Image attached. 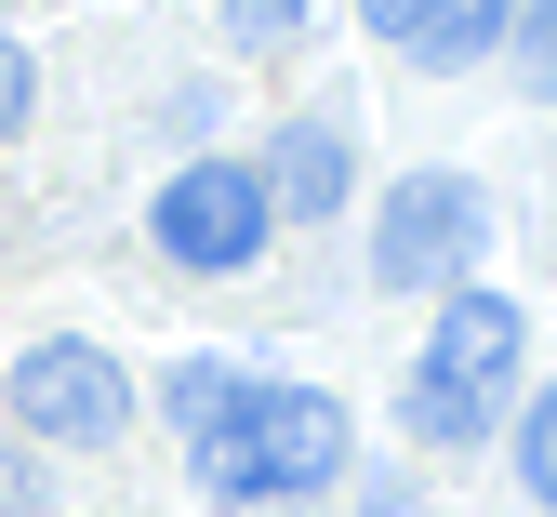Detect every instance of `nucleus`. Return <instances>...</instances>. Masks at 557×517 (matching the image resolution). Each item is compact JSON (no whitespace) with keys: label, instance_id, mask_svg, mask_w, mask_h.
<instances>
[{"label":"nucleus","instance_id":"obj_1","mask_svg":"<svg viewBox=\"0 0 557 517\" xmlns=\"http://www.w3.org/2000/svg\"><path fill=\"white\" fill-rule=\"evenodd\" d=\"M345 478V411L319 385H239L199 424V491L213 504H306Z\"/></svg>","mask_w":557,"mask_h":517},{"label":"nucleus","instance_id":"obj_2","mask_svg":"<svg viewBox=\"0 0 557 517\" xmlns=\"http://www.w3.org/2000/svg\"><path fill=\"white\" fill-rule=\"evenodd\" d=\"M505 385H518V306L505 292H451L438 306V332H425V358H411V438L425 452H465V438H492V411H505Z\"/></svg>","mask_w":557,"mask_h":517},{"label":"nucleus","instance_id":"obj_3","mask_svg":"<svg viewBox=\"0 0 557 517\" xmlns=\"http://www.w3.org/2000/svg\"><path fill=\"white\" fill-rule=\"evenodd\" d=\"M265 226H278V212H265V173H252V160H186V173L147 199V239H160L186 279H239V266L265 253Z\"/></svg>","mask_w":557,"mask_h":517},{"label":"nucleus","instance_id":"obj_4","mask_svg":"<svg viewBox=\"0 0 557 517\" xmlns=\"http://www.w3.org/2000/svg\"><path fill=\"white\" fill-rule=\"evenodd\" d=\"M478 253H492V199H478L465 173H411L385 199V226H372V279L385 292H465Z\"/></svg>","mask_w":557,"mask_h":517},{"label":"nucleus","instance_id":"obj_5","mask_svg":"<svg viewBox=\"0 0 557 517\" xmlns=\"http://www.w3.org/2000/svg\"><path fill=\"white\" fill-rule=\"evenodd\" d=\"M14 411L53 438V452H107V438L133 424V372H120L107 345L53 332V345H27V358H14Z\"/></svg>","mask_w":557,"mask_h":517},{"label":"nucleus","instance_id":"obj_6","mask_svg":"<svg viewBox=\"0 0 557 517\" xmlns=\"http://www.w3.org/2000/svg\"><path fill=\"white\" fill-rule=\"evenodd\" d=\"M265 212H345V133L332 120H293L265 146Z\"/></svg>","mask_w":557,"mask_h":517},{"label":"nucleus","instance_id":"obj_7","mask_svg":"<svg viewBox=\"0 0 557 517\" xmlns=\"http://www.w3.org/2000/svg\"><path fill=\"white\" fill-rule=\"evenodd\" d=\"M505 27H518V0H425L411 53L425 66H478V53H505Z\"/></svg>","mask_w":557,"mask_h":517},{"label":"nucleus","instance_id":"obj_8","mask_svg":"<svg viewBox=\"0 0 557 517\" xmlns=\"http://www.w3.org/2000/svg\"><path fill=\"white\" fill-rule=\"evenodd\" d=\"M518 81H531V107H557V0H518Z\"/></svg>","mask_w":557,"mask_h":517},{"label":"nucleus","instance_id":"obj_9","mask_svg":"<svg viewBox=\"0 0 557 517\" xmlns=\"http://www.w3.org/2000/svg\"><path fill=\"white\" fill-rule=\"evenodd\" d=\"M226 40L239 53H293L306 40V0H226Z\"/></svg>","mask_w":557,"mask_h":517},{"label":"nucleus","instance_id":"obj_10","mask_svg":"<svg viewBox=\"0 0 557 517\" xmlns=\"http://www.w3.org/2000/svg\"><path fill=\"white\" fill-rule=\"evenodd\" d=\"M518 478H531V504H557V385L518 411Z\"/></svg>","mask_w":557,"mask_h":517},{"label":"nucleus","instance_id":"obj_11","mask_svg":"<svg viewBox=\"0 0 557 517\" xmlns=\"http://www.w3.org/2000/svg\"><path fill=\"white\" fill-rule=\"evenodd\" d=\"M226 398H239V372H226V358H186V372H173V424H186V438L213 424Z\"/></svg>","mask_w":557,"mask_h":517},{"label":"nucleus","instance_id":"obj_12","mask_svg":"<svg viewBox=\"0 0 557 517\" xmlns=\"http://www.w3.org/2000/svg\"><path fill=\"white\" fill-rule=\"evenodd\" d=\"M27 107H40V53L0 27V133H27Z\"/></svg>","mask_w":557,"mask_h":517},{"label":"nucleus","instance_id":"obj_13","mask_svg":"<svg viewBox=\"0 0 557 517\" xmlns=\"http://www.w3.org/2000/svg\"><path fill=\"white\" fill-rule=\"evenodd\" d=\"M359 14H372V40H398V53H411V27H425V0H359Z\"/></svg>","mask_w":557,"mask_h":517}]
</instances>
